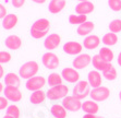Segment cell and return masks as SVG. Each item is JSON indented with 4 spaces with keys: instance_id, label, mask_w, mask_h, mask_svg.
Returning a JSON list of instances; mask_svg holds the SVG:
<instances>
[{
    "instance_id": "44dd1931",
    "label": "cell",
    "mask_w": 121,
    "mask_h": 118,
    "mask_svg": "<svg viewBox=\"0 0 121 118\" xmlns=\"http://www.w3.org/2000/svg\"><path fill=\"white\" fill-rule=\"evenodd\" d=\"M82 110L85 114H97L99 110V105L95 101H85L82 103Z\"/></svg>"
},
{
    "instance_id": "d590c367",
    "label": "cell",
    "mask_w": 121,
    "mask_h": 118,
    "mask_svg": "<svg viewBox=\"0 0 121 118\" xmlns=\"http://www.w3.org/2000/svg\"><path fill=\"white\" fill-rule=\"evenodd\" d=\"M26 0H11V3L14 8H21L24 6Z\"/></svg>"
},
{
    "instance_id": "ee69618b",
    "label": "cell",
    "mask_w": 121,
    "mask_h": 118,
    "mask_svg": "<svg viewBox=\"0 0 121 118\" xmlns=\"http://www.w3.org/2000/svg\"><path fill=\"white\" fill-rule=\"evenodd\" d=\"M79 2H82V1H90V0H78Z\"/></svg>"
},
{
    "instance_id": "e575fe53",
    "label": "cell",
    "mask_w": 121,
    "mask_h": 118,
    "mask_svg": "<svg viewBox=\"0 0 121 118\" xmlns=\"http://www.w3.org/2000/svg\"><path fill=\"white\" fill-rule=\"evenodd\" d=\"M8 101L9 100L6 97V96H0V110L8 108V106H9Z\"/></svg>"
},
{
    "instance_id": "d6a6232c",
    "label": "cell",
    "mask_w": 121,
    "mask_h": 118,
    "mask_svg": "<svg viewBox=\"0 0 121 118\" xmlns=\"http://www.w3.org/2000/svg\"><path fill=\"white\" fill-rule=\"evenodd\" d=\"M108 6L115 12L121 11V0H108Z\"/></svg>"
},
{
    "instance_id": "6da1fadb",
    "label": "cell",
    "mask_w": 121,
    "mask_h": 118,
    "mask_svg": "<svg viewBox=\"0 0 121 118\" xmlns=\"http://www.w3.org/2000/svg\"><path fill=\"white\" fill-rule=\"evenodd\" d=\"M50 30V22L49 20L42 18L36 20L31 26V36L35 39H40L47 36L48 32Z\"/></svg>"
},
{
    "instance_id": "277c9868",
    "label": "cell",
    "mask_w": 121,
    "mask_h": 118,
    "mask_svg": "<svg viewBox=\"0 0 121 118\" xmlns=\"http://www.w3.org/2000/svg\"><path fill=\"white\" fill-rule=\"evenodd\" d=\"M68 93H69V87L65 84H60L58 86L50 87L46 94L49 101H57V100H61L68 96Z\"/></svg>"
},
{
    "instance_id": "7bdbcfd3",
    "label": "cell",
    "mask_w": 121,
    "mask_h": 118,
    "mask_svg": "<svg viewBox=\"0 0 121 118\" xmlns=\"http://www.w3.org/2000/svg\"><path fill=\"white\" fill-rule=\"evenodd\" d=\"M3 118H14V117H12V116H9V115H6Z\"/></svg>"
},
{
    "instance_id": "cb8c5ba5",
    "label": "cell",
    "mask_w": 121,
    "mask_h": 118,
    "mask_svg": "<svg viewBox=\"0 0 121 118\" xmlns=\"http://www.w3.org/2000/svg\"><path fill=\"white\" fill-rule=\"evenodd\" d=\"M4 83H6V85L19 87V85L21 84V77L14 72H9L4 77Z\"/></svg>"
},
{
    "instance_id": "836d02e7",
    "label": "cell",
    "mask_w": 121,
    "mask_h": 118,
    "mask_svg": "<svg viewBox=\"0 0 121 118\" xmlns=\"http://www.w3.org/2000/svg\"><path fill=\"white\" fill-rule=\"evenodd\" d=\"M12 56L11 54L8 53V51H4V50H1L0 51V64L3 65V64H8L10 60H11Z\"/></svg>"
},
{
    "instance_id": "1f68e13d",
    "label": "cell",
    "mask_w": 121,
    "mask_h": 118,
    "mask_svg": "<svg viewBox=\"0 0 121 118\" xmlns=\"http://www.w3.org/2000/svg\"><path fill=\"white\" fill-rule=\"evenodd\" d=\"M6 115L12 116V117H14V118H20V115H21L20 108L14 104L9 105L8 108H7V114Z\"/></svg>"
},
{
    "instance_id": "f546056e",
    "label": "cell",
    "mask_w": 121,
    "mask_h": 118,
    "mask_svg": "<svg viewBox=\"0 0 121 118\" xmlns=\"http://www.w3.org/2000/svg\"><path fill=\"white\" fill-rule=\"evenodd\" d=\"M87 21V18L86 15H83V14H70L69 15V23L70 24H73V25H81L82 23H84Z\"/></svg>"
},
{
    "instance_id": "52a82bcc",
    "label": "cell",
    "mask_w": 121,
    "mask_h": 118,
    "mask_svg": "<svg viewBox=\"0 0 121 118\" xmlns=\"http://www.w3.org/2000/svg\"><path fill=\"white\" fill-rule=\"evenodd\" d=\"M62 105L69 112H79L80 109H82V102L81 100L76 98L75 96H65V98H62Z\"/></svg>"
},
{
    "instance_id": "4316f807",
    "label": "cell",
    "mask_w": 121,
    "mask_h": 118,
    "mask_svg": "<svg viewBox=\"0 0 121 118\" xmlns=\"http://www.w3.org/2000/svg\"><path fill=\"white\" fill-rule=\"evenodd\" d=\"M62 81H63V78H62L61 74L57 72H52L50 73L47 78V83L49 84L50 87H54V86H58V85L62 84Z\"/></svg>"
},
{
    "instance_id": "60d3db41",
    "label": "cell",
    "mask_w": 121,
    "mask_h": 118,
    "mask_svg": "<svg viewBox=\"0 0 121 118\" xmlns=\"http://www.w3.org/2000/svg\"><path fill=\"white\" fill-rule=\"evenodd\" d=\"M117 62H118V65L121 67V51L119 53V55H118V58H117Z\"/></svg>"
},
{
    "instance_id": "30bf717a",
    "label": "cell",
    "mask_w": 121,
    "mask_h": 118,
    "mask_svg": "<svg viewBox=\"0 0 121 118\" xmlns=\"http://www.w3.org/2000/svg\"><path fill=\"white\" fill-rule=\"evenodd\" d=\"M4 96L8 98L9 101L13 102V103H17L22 100V92L17 86H10V85H6L4 87Z\"/></svg>"
},
{
    "instance_id": "ab89813d",
    "label": "cell",
    "mask_w": 121,
    "mask_h": 118,
    "mask_svg": "<svg viewBox=\"0 0 121 118\" xmlns=\"http://www.w3.org/2000/svg\"><path fill=\"white\" fill-rule=\"evenodd\" d=\"M32 1L35 3H38V5H43V3L46 2V0H32Z\"/></svg>"
},
{
    "instance_id": "ba28073f",
    "label": "cell",
    "mask_w": 121,
    "mask_h": 118,
    "mask_svg": "<svg viewBox=\"0 0 121 118\" xmlns=\"http://www.w3.org/2000/svg\"><path fill=\"white\" fill-rule=\"evenodd\" d=\"M46 83H47V81H46V79L44 78V77L35 76V77H33V78L26 80L25 87L28 91H33L34 92V91L42 90L43 87L45 86Z\"/></svg>"
},
{
    "instance_id": "f35d334b",
    "label": "cell",
    "mask_w": 121,
    "mask_h": 118,
    "mask_svg": "<svg viewBox=\"0 0 121 118\" xmlns=\"http://www.w3.org/2000/svg\"><path fill=\"white\" fill-rule=\"evenodd\" d=\"M3 76H4V69H3L2 65L0 64V79H2Z\"/></svg>"
},
{
    "instance_id": "9c48e42d",
    "label": "cell",
    "mask_w": 121,
    "mask_h": 118,
    "mask_svg": "<svg viewBox=\"0 0 121 118\" xmlns=\"http://www.w3.org/2000/svg\"><path fill=\"white\" fill-rule=\"evenodd\" d=\"M90 64H92V57L88 54H80L72 61V66L76 70H82L90 66Z\"/></svg>"
},
{
    "instance_id": "3957f363",
    "label": "cell",
    "mask_w": 121,
    "mask_h": 118,
    "mask_svg": "<svg viewBox=\"0 0 121 118\" xmlns=\"http://www.w3.org/2000/svg\"><path fill=\"white\" fill-rule=\"evenodd\" d=\"M91 94V85L85 80H80L78 83H75V86L73 87L72 95L75 96L79 100H84Z\"/></svg>"
},
{
    "instance_id": "e0dca14e",
    "label": "cell",
    "mask_w": 121,
    "mask_h": 118,
    "mask_svg": "<svg viewBox=\"0 0 121 118\" xmlns=\"http://www.w3.org/2000/svg\"><path fill=\"white\" fill-rule=\"evenodd\" d=\"M101 74L98 70H92L87 74V82L90 83L91 87H99L101 86Z\"/></svg>"
},
{
    "instance_id": "83f0119b",
    "label": "cell",
    "mask_w": 121,
    "mask_h": 118,
    "mask_svg": "<svg viewBox=\"0 0 121 118\" xmlns=\"http://www.w3.org/2000/svg\"><path fill=\"white\" fill-rule=\"evenodd\" d=\"M101 42L106 46H113L118 43V35L116 33H112V32L106 33L101 38Z\"/></svg>"
},
{
    "instance_id": "5b68a950",
    "label": "cell",
    "mask_w": 121,
    "mask_h": 118,
    "mask_svg": "<svg viewBox=\"0 0 121 118\" xmlns=\"http://www.w3.org/2000/svg\"><path fill=\"white\" fill-rule=\"evenodd\" d=\"M42 62L44 67L49 69V70H55L57 68L59 67L60 61H59V57L57 56L56 54L54 53H45L42 57Z\"/></svg>"
},
{
    "instance_id": "d6986e66",
    "label": "cell",
    "mask_w": 121,
    "mask_h": 118,
    "mask_svg": "<svg viewBox=\"0 0 121 118\" xmlns=\"http://www.w3.org/2000/svg\"><path fill=\"white\" fill-rule=\"evenodd\" d=\"M67 6V0H50L48 5V10L52 14H57L63 10Z\"/></svg>"
},
{
    "instance_id": "ffe728a7",
    "label": "cell",
    "mask_w": 121,
    "mask_h": 118,
    "mask_svg": "<svg viewBox=\"0 0 121 118\" xmlns=\"http://www.w3.org/2000/svg\"><path fill=\"white\" fill-rule=\"evenodd\" d=\"M94 27H95V25H94V23L92 21H86V22L82 23L81 25L78 26L76 33L79 34L80 36H87L93 32Z\"/></svg>"
},
{
    "instance_id": "ac0fdd59",
    "label": "cell",
    "mask_w": 121,
    "mask_h": 118,
    "mask_svg": "<svg viewBox=\"0 0 121 118\" xmlns=\"http://www.w3.org/2000/svg\"><path fill=\"white\" fill-rule=\"evenodd\" d=\"M17 21H19V19H17V14L9 13L2 19V27L7 31H10V30L15 27V25L17 24Z\"/></svg>"
},
{
    "instance_id": "b9f144b4",
    "label": "cell",
    "mask_w": 121,
    "mask_h": 118,
    "mask_svg": "<svg viewBox=\"0 0 121 118\" xmlns=\"http://www.w3.org/2000/svg\"><path fill=\"white\" fill-rule=\"evenodd\" d=\"M3 91H4V87H3V84H2V83L0 82V94H1Z\"/></svg>"
},
{
    "instance_id": "f1b7e54d",
    "label": "cell",
    "mask_w": 121,
    "mask_h": 118,
    "mask_svg": "<svg viewBox=\"0 0 121 118\" xmlns=\"http://www.w3.org/2000/svg\"><path fill=\"white\" fill-rule=\"evenodd\" d=\"M99 56L104 59L105 61L107 62H111L115 58V55H113V51L110 49L109 47H103L99 49Z\"/></svg>"
},
{
    "instance_id": "f6af8a7d",
    "label": "cell",
    "mask_w": 121,
    "mask_h": 118,
    "mask_svg": "<svg viewBox=\"0 0 121 118\" xmlns=\"http://www.w3.org/2000/svg\"><path fill=\"white\" fill-rule=\"evenodd\" d=\"M119 98H120V101H121V91L119 92Z\"/></svg>"
},
{
    "instance_id": "603a6c76",
    "label": "cell",
    "mask_w": 121,
    "mask_h": 118,
    "mask_svg": "<svg viewBox=\"0 0 121 118\" xmlns=\"http://www.w3.org/2000/svg\"><path fill=\"white\" fill-rule=\"evenodd\" d=\"M101 72H103V77H104L106 80H108V81H113V80H116L117 77H118L117 70H116V68L111 65V62L108 64L107 67L105 68Z\"/></svg>"
},
{
    "instance_id": "7402d4cb",
    "label": "cell",
    "mask_w": 121,
    "mask_h": 118,
    "mask_svg": "<svg viewBox=\"0 0 121 118\" xmlns=\"http://www.w3.org/2000/svg\"><path fill=\"white\" fill-rule=\"evenodd\" d=\"M47 97V94H46L44 91L38 90V91H34L31 94V97H30V101H31L32 104L34 105H39L42 103H44V101Z\"/></svg>"
},
{
    "instance_id": "5bb4252c",
    "label": "cell",
    "mask_w": 121,
    "mask_h": 118,
    "mask_svg": "<svg viewBox=\"0 0 121 118\" xmlns=\"http://www.w3.org/2000/svg\"><path fill=\"white\" fill-rule=\"evenodd\" d=\"M94 9H95V6L92 1H82L75 6V12L78 14L87 15L94 11Z\"/></svg>"
},
{
    "instance_id": "8992f818",
    "label": "cell",
    "mask_w": 121,
    "mask_h": 118,
    "mask_svg": "<svg viewBox=\"0 0 121 118\" xmlns=\"http://www.w3.org/2000/svg\"><path fill=\"white\" fill-rule=\"evenodd\" d=\"M91 98L95 102H104L108 100L110 96V90L107 86H99L91 90Z\"/></svg>"
},
{
    "instance_id": "74e56055",
    "label": "cell",
    "mask_w": 121,
    "mask_h": 118,
    "mask_svg": "<svg viewBox=\"0 0 121 118\" xmlns=\"http://www.w3.org/2000/svg\"><path fill=\"white\" fill-rule=\"evenodd\" d=\"M83 118H104V117L97 116L96 114H85V115L83 116Z\"/></svg>"
},
{
    "instance_id": "7c38bea8",
    "label": "cell",
    "mask_w": 121,
    "mask_h": 118,
    "mask_svg": "<svg viewBox=\"0 0 121 118\" xmlns=\"http://www.w3.org/2000/svg\"><path fill=\"white\" fill-rule=\"evenodd\" d=\"M61 76L68 83H78L80 81V73L75 68H65L61 71Z\"/></svg>"
},
{
    "instance_id": "484cf974",
    "label": "cell",
    "mask_w": 121,
    "mask_h": 118,
    "mask_svg": "<svg viewBox=\"0 0 121 118\" xmlns=\"http://www.w3.org/2000/svg\"><path fill=\"white\" fill-rule=\"evenodd\" d=\"M108 64H110V62L105 61L104 59L99 56V54H97V55L92 57V65H93V67L95 68V70L103 71L105 68L107 67Z\"/></svg>"
},
{
    "instance_id": "8fae6325",
    "label": "cell",
    "mask_w": 121,
    "mask_h": 118,
    "mask_svg": "<svg viewBox=\"0 0 121 118\" xmlns=\"http://www.w3.org/2000/svg\"><path fill=\"white\" fill-rule=\"evenodd\" d=\"M60 43H61V37H60V35L57 33H52V34H49V35L46 36L45 41H44V47H45L48 51H50V50L56 49V48L60 45Z\"/></svg>"
},
{
    "instance_id": "2e32d148",
    "label": "cell",
    "mask_w": 121,
    "mask_h": 118,
    "mask_svg": "<svg viewBox=\"0 0 121 118\" xmlns=\"http://www.w3.org/2000/svg\"><path fill=\"white\" fill-rule=\"evenodd\" d=\"M100 44V38L97 35H87L85 36L83 41V47L88 49V50H93L99 46Z\"/></svg>"
},
{
    "instance_id": "4fadbf2b",
    "label": "cell",
    "mask_w": 121,
    "mask_h": 118,
    "mask_svg": "<svg viewBox=\"0 0 121 118\" xmlns=\"http://www.w3.org/2000/svg\"><path fill=\"white\" fill-rule=\"evenodd\" d=\"M63 51L68 55H71V56H76V55H80L82 53V49H83V44H80L79 42H75V41H71V42H67L63 45Z\"/></svg>"
},
{
    "instance_id": "4dcf8cb0",
    "label": "cell",
    "mask_w": 121,
    "mask_h": 118,
    "mask_svg": "<svg viewBox=\"0 0 121 118\" xmlns=\"http://www.w3.org/2000/svg\"><path fill=\"white\" fill-rule=\"evenodd\" d=\"M108 27H109L110 32H112V33H116V34L120 33L121 32V19L112 20V21L109 23Z\"/></svg>"
},
{
    "instance_id": "d4e9b609",
    "label": "cell",
    "mask_w": 121,
    "mask_h": 118,
    "mask_svg": "<svg viewBox=\"0 0 121 118\" xmlns=\"http://www.w3.org/2000/svg\"><path fill=\"white\" fill-rule=\"evenodd\" d=\"M51 115L55 118H65L67 117V109L62 104H54L50 108Z\"/></svg>"
},
{
    "instance_id": "9a60e30c",
    "label": "cell",
    "mask_w": 121,
    "mask_h": 118,
    "mask_svg": "<svg viewBox=\"0 0 121 118\" xmlns=\"http://www.w3.org/2000/svg\"><path fill=\"white\" fill-rule=\"evenodd\" d=\"M4 45L10 50H17L22 46V39L17 35H9L4 41Z\"/></svg>"
},
{
    "instance_id": "8d00e7d4",
    "label": "cell",
    "mask_w": 121,
    "mask_h": 118,
    "mask_svg": "<svg viewBox=\"0 0 121 118\" xmlns=\"http://www.w3.org/2000/svg\"><path fill=\"white\" fill-rule=\"evenodd\" d=\"M7 9H6V7L3 6V5H1L0 3V19H3V18L7 15Z\"/></svg>"
},
{
    "instance_id": "7a4b0ae2",
    "label": "cell",
    "mask_w": 121,
    "mask_h": 118,
    "mask_svg": "<svg viewBox=\"0 0 121 118\" xmlns=\"http://www.w3.org/2000/svg\"><path fill=\"white\" fill-rule=\"evenodd\" d=\"M38 70H39L38 64H37L36 61L31 60V61H27L21 66L20 70H19V74H20V77L22 79L28 80V79H31V78L36 76Z\"/></svg>"
}]
</instances>
